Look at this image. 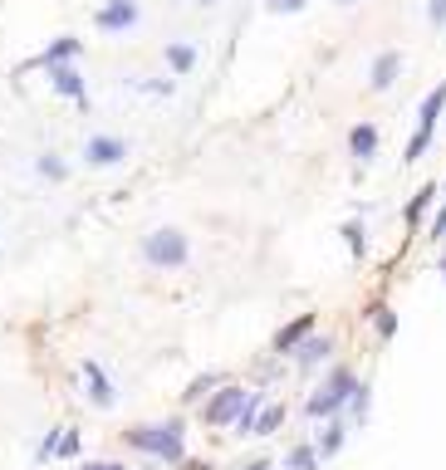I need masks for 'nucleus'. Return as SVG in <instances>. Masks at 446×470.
Segmentation results:
<instances>
[{
    "label": "nucleus",
    "instance_id": "23",
    "mask_svg": "<svg viewBox=\"0 0 446 470\" xmlns=\"http://www.w3.org/2000/svg\"><path fill=\"white\" fill-rule=\"evenodd\" d=\"M265 5H270V10H299L305 0H265Z\"/></svg>",
    "mask_w": 446,
    "mask_h": 470
},
{
    "label": "nucleus",
    "instance_id": "3",
    "mask_svg": "<svg viewBox=\"0 0 446 470\" xmlns=\"http://www.w3.org/2000/svg\"><path fill=\"white\" fill-rule=\"evenodd\" d=\"M354 392H358L354 372H348V368H334V372H329V382L319 388V397H309L305 412H309V417H329V412H339V407H344Z\"/></svg>",
    "mask_w": 446,
    "mask_h": 470
},
{
    "label": "nucleus",
    "instance_id": "4",
    "mask_svg": "<svg viewBox=\"0 0 446 470\" xmlns=\"http://www.w3.org/2000/svg\"><path fill=\"white\" fill-rule=\"evenodd\" d=\"M441 108H446V83H437V89L427 93V103H422V113H417V132H412V142H407V157H402V162H417V157L427 152L431 128H437Z\"/></svg>",
    "mask_w": 446,
    "mask_h": 470
},
{
    "label": "nucleus",
    "instance_id": "6",
    "mask_svg": "<svg viewBox=\"0 0 446 470\" xmlns=\"http://www.w3.org/2000/svg\"><path fill=\"white\" fill-rule=\"evenodd\" d=\"M83 157H89L93 167H118V162L128 157V142H123V138H89Z\"/></svg>",
    "mask_w": 446,
    "mask_h": 470
},
{
    "label": "nucleus",
    "instance_id": "28",
    "mask_svg": "<svg viewBox=\"0 0 446 470\" xmlns=\"http://www.w3.org/2000/svg\"><path fill=\"white\" fill-rule=\"evenodd\" d=\"M246 470H275V465H265V461H256V465H246Z\"/></svg>",
    "mask_w": 446,
    "mask_h": 470
},
{
    "label": "nucleus",
    "instance_id": "30",
    "mask_svg": "<svg viewBox=\"0 0 446 470\" xmlns=\"http://www.w3.org/2000/svg\"><path fill=\"white\" fill-rule=\"evenodd\" d=\"M339 5H354V0H339Z\"/></svg>",
    "mask_w": 446,
    "mask_h": 470
},
{
    "label": "nucleus",
    "instance_id": "27",
    "mask_svg": "<svg viewBox=\"0 0 446 470\" xmlns=\"http://www.w3.org/2000/svg\"><path fill=\"white\" fill-rule=\"evenodd\" d=\"M182 470H207V465H201V461H187V465H182Z\"/></svg>",
    "mask_w": 446,
    "mask_h": 470
},
{
    "label": "nucleus",
    "instance_id": "13",
    "mask_svg": "<svg viewBox=\"0 0 446 470\" xmlns=\"http://www.w3.org/2000/svg\"><path fill=\"white\" fill-rule=\"evenodd\" d=\"M329 353H334V343H329V339H309V343H299V363H305V368L324 363Z\"/></svg>",
    "mask_w": 446,
    "mask_h": 470
},
{
    "label": "nucleus",
    "instance_id": "26",
    "mask_svg": "<svg viewBox=\"0 0 446 470\" xmlns=\"http://www.w3.org/2000/svg\"><path fill=\"white\" fill-rule=\"evenodd\" d=\"M431 235H446V211L437 216V225H431Z\"/></svg>",
    "mask_w": 446,
    "mask_h": 470
},
{
    "label": "nucleus",
    "instance_id": "8",
    "mask_svg": "<svg viewBox=\"0 0 446 470\" xmlns=\"http://www.w3.org/2000/svg\"><path fill=\"white\" fill-rule=\"evenodd\" d=\"M309 329H315V313H299L295 323H285V329L275 333V348H280V353H295V348L309 339Z\"/></svg>",
    "mask_w": 446,
    "mask_h": 470
},
{
    "label": "nucleus",
    "instance_id": "20",
    "mask_svg": "<svg viewBox=\"0 0 446 470\" xmlns=\"http://www.w3.org/2000/svg\"><path fill=\"white\" fill-rule=\"evenodd\" d=\"M59 456H79V436H74V431H64V436H59Z\"/></svg>",
    "mask_w": 446,
    "mask_h": 470
},
{
    "label": "nucleus",
    "instance_id": "14",
    "mask_svg": "<svg viewBox=\"0 0 446 470\" xmlns=\"http://www.w3.org/2000/svg\"><path fill=\"white\" fill-rule=\"evenodd\" d=\"M348 148H354V157H373V148H378V132H373L368 123H358L354 138H348Z\"/></svg>",
    "mask_w": 446,
    "mask_h": 470
},
{
    "label": "nucleus",
    "instance_id": "1",
    "mask_svg": "<svg viewBox=\"0 0 446 470\" xmlns=\"http://www.w3.org/2000/svg\"><path fill=\"white\" fill-rule=\"evenodd\" d=\"M128 446L158 456V461H182V421H162V427H132Z\"/></svg>",
    "mask_w": 446,
    "mask_h": 470
},
{
    "label": "nucleus",
    "instance_id": "2",
    "mask_svg": "<svg viewBox=\"0 0 446 470\" xmlns=\"http://www.w3.org/2000/svg\"><path fill=\"white\" fill-rule=\"evenodd\" d=\"M191 245L182 231H172V225H162V231H152L148 240H142V260L158 264V270H177V264H187Z\"/></svg>",
    "mask_w": 446,
    "mask_h": 470
},
{
    "label": "nucleus",
    "instance_id": "24",
    "mask_svg": "<svg viewBox=\"0 0 446 470\" xmlns=\"http://www.w3.org/2000/svg\"><path fill=\"white\" fill-rule=\"evenodd\" d=\"M446 20V0H431V25H441Z\"/></svg>",
    "mask_w": 446,
    "mask_h": 470
},
{
    "label": "nucleus",
    "instance_id": "22",
    "mask_svg": "<svg viewBox=\"0 0 446 470\" xmlns=\"http://www.w3.org/2000/svg\"><path fill=\"white\" fill-rule=\"evenodd\" d=\"M427 201H431V191H422V197L412 201V206H407V221H417V216H422V211H427Z\"/></svg>",
    "mask_w": 446,
    "mask_h": 470
},
{
    "label": "nucleus",
    "instance_id": "21",
    "mask_svg": "<svg viewBox=\"0 0 446 470\" xmlns=\"http://www.w3.org/2000/svg\"><path fill=\"white\" fill-rule=\"evenodd\" d=\"M211 382H216V378H197V382H191V388H187V402H197V397H207V388H211Z\"/></svg>",
    "mask_w": 446,
    "mask_h": 470
},
{
    "label": "nucleus",
    "instance_id": "5",
    "mask_svg": "<svg viewBox=\"0 0 446 470\" xmlns=\"http://www.w3.org/2000/svg\"><path fill=\"white\" fill-rule=\"evenodd\" d=\"M246 402L250 397L240 392V388H226L221 397H216V402L207 407V421L211 427H226V421H240V412H246Z\"/></svg>",
    "mask_w": 446,
    "mask_h": 470
},
{
    "label": "nucleus",
    "instance_id": "10",
    "mask_svg": "<svg viewBox=\"0 0 446 470\" xmlns=\"http://www.w3.org/2000/svg\"><path fill=\"white\" fill-rule=\"evenodd\" d=\"M83 378H89V397L99 407H113V382L103 378V368L99 363H83Z\"/></svg>",
    "mask_w": 446,
    "mask_h": 470
},
{
    "label": "nucleus",
    "instance_id": "18",
    "mask_svg": "<svg viewBox=\"0 0 446 470\" xmlns=\"http://www.w3.org/2000/svg\"><path fill=\"white\" fill-rule=\"evenodd\" d=\"M40 172L50 177V182H59V177H64V162H59L54 152H44V157H40Z\"/></svg>",
    "mask_w": 446,
    "mask_h": 470
},
{
    "label": "nucleus",
    "instance_id": "19",
    "mask_svg": "<svg viewBox=\"0 0 446 470\" xmlns=\"http://www.w3.org/2000/svg\"><path fill=\"white\" fill-rule=\"evenodd\" d=\"M378 329H383V339H393V329H397L393 309H378Z\"/></svg>",
    "mask_w": 446,
    "mask_h": 470
},
{
    "label": "nucleus",
    "instance_id": "11",
    "mask_svg": "<svg viewBox=\"0 0 446 470\" xmlns=\"http://www.w3.org/2000/svg\"><path fill=\"white\" fill-rule=\"evenodd\" d=\"M397 69H402V59H397L393 50L378 54V59H373V79H368V83H373V89H388V83L397 79Z\"/></svg>",
    "mask_w": 446,
    "mask_h": 470
},
{
    "label": "nucleus",
    "instance_id": "7",
    "mask_svg": "<svg viewBox=\"0 0 446 470\" xmlns=\"http://www.w3.org/2000/svg\"><path fill=\"white\" fill-rule=\"evenodd\" d=\"M138 25V0H108L99 10V30H128Z\"/></svg>",
    "mask_w": 446,
    "mask_h": 470
},
{
    "label": "nucleus",
    "instance_id": "9",
    "mask_svg": "<svg viewBox=\"0 0 446 470\" xmlns=\"http://www.w3.org/2000/svg\"><path fill=\"white\" fill-rule=\"evenodd\" d=\"M50 83L64 99H83V79H79V69H69V64H50Z\"/></svg>",
    "mask_w": 446,
    "mask_h": 470
},
{
    "label": "nucleus",
    "instance_id": "16",
    "mask_svg": "<svg viewBox=\"0 0 446 470\" xmlns=\"http://www.w3.org/2000/svg\"><path fill=\"white\" fill-rule=\"evenodd\" d=\"M280 421H285V407H270L265 417H256V431H250V436H270V431L280 427Z\"/></svg>",
    "mask_w": 446,
    "mask_h": 470
},
{
    "label": "nucleus",
    "instance_id": "17",
    "mask_svg": "<svg viewBox=\"0 0 446 470\" xmlns=\"http://www.w3.org/2000/svg\"><path fill=\"white\" fill-rule=\"evenodd\" d=\"M289 470H315V451H309V446H295V451H289Z\"/></svg>",
    "mask_w": 446,
    "mask_h": 470
},
{
    "label": "nucleus",
    "instance_id": "15",
    "mask_svg": "<svg viewBox=\"0 0 446 470\" xmlns=\"http://www.w3.org/2000/svg\"><path fill=\"white\" fill-rule=\"evenodd\" d=\"M167 64H172L177 74H187V69L197 64V54H191V44H167Z\"/></svg>",
    "mask_w": 446,
    "mask_h": 470
},
{
    "label": "nucleus",
    "instance_id": "25",
    "mask_svg": "<svg viewBox=\"0 0 446 470\" xmlns=\"http://www.w3.org/2000/svg\"><path fill=\"white\" fill-rule=\"evenodd\" d=\"M83 470H128V465H118V461H89Z\"/></svg>",
    "mask_w": 446,
    "mask_h": 470
},
{
    "label": "nucleus",
    "instance_id": "12",
    "mask_svg": "<svg viewBox=\"0 0 446 470\" xmlns=\"http://www.w3.org/2000/svg\"><path fill=\"white\" fill-rule=\"evenodd\" d=\"M74 54H79V40H74V34H64V40H54L50 50L40 54V64H44V69H50V64H69Z\"/></svg>",
    "mask_w": 446,
    "mask_h": 470
},
{
    "label": "nucleus",
    "instance_id": "29",
    "mask_svg": "<svg viewBox=\"0 0 446 470\" xmlns=\"http://www.w3.org/2000/svg\"><path fill=\"white\" fill-rule=\"evenodd\" d=\"M197 5H211V0H197Z\"/></svg>",
    "mask_w": 446,
    "mask_h": 470
}]
</instances>
